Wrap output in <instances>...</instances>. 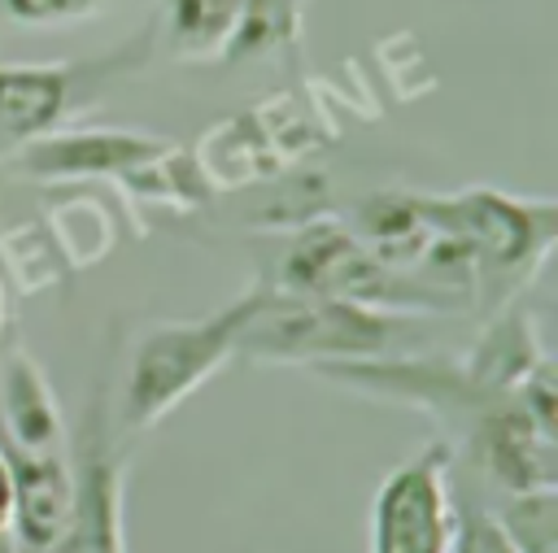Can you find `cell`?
<instances>
[{
    "label": "cell",
    "mask_w": 558,
    "mask_h": 553,
    "mask_svg": "<svg viewBox=\"0 0 558 553\" xmlns=\"http://www.w3.org/2000/svg\"><path fill=\"white\" fill-rule=\"evenodd\" d=\"M453 553H514V549H510V540L501 536V527L493 523L488 509L458 501V544H453Z\"/></svg>",
    "instance_id": "cell-13"
},
{
    "label": "cell",
    "mask_w": 558,
    "mask_h": 553,
    "mask_svg": "<svg viewBox=\"0 0 558 553\" xmlns=\"http://www.w3.org/2000/svg\"><path fill=\"white\" fill-rule=\"evenodd\" d=\"M453 444L427 440L379 479L366 514V553H453Z\"/></svg>",
    "instance_id": "cell-6"
},
{
    "label": "cell",
    "mask_w": 558,
    "mask_h": 553,
    "mask_svg": "<svg viewBox=\"0 0 558 553\" xmlns=\"http://www.w3.org/2000/svg\"><path fill=\"white\" fill-rule=\"evenodd\" d=\"M9 523H13V466L9 453L0 448V536H9Z\"/></svg>",
    "instance_id": "cell-14"
},
{
    "label": "cell",
    "mask_w": 558,
    "mask_h": 553,
    "mask_svg": "<svg viewBox=\"0 0 558 553\" xmlns=\"http://www.w3.org/2000/svg\"><path fill=\"white\" fill-rule=\"evenodd\" d=\"M153 57L148 26L96 61H4L0 65V157L61 131L78 109Z\"/></svg>",
    "instance_id": "cell-5"
},
{
    "label": "cell",
    "mask_w": 558,
    "mask_h": 553,
    "mask_svg": "<svg viewBox=\"0 0 558 553\" xmlns=\"http://www.w3.org/2000/svg\"><path fill=\"white\" fill-rule=\"evenodd\" d=\"M253 305H257V283L205 318H157L131 340L113 401V431L122 444L153 431L227 361H235L240 331Z\"/></svg>",
    "instance_id": "cell-2"
},
{
    "label": "cell",
    "mask_w": 558,
    "mask_h": 553,
    "mask_svg": "<svg viewBox=\"0 0 558 553\" xmlns=\"http://www.w3.org/2000/svg\"><path fill=\"white\" fill-rule=\"evenodd\" d=\"M9 327H13V300H9V287L0 279V348L9 344Z\"/></svg>",
    "instance_id": "cell-15"
},
{
    "label": "cell",
    "mask_w": 558,
    "mask_h": 553,
    "mask_svg": "<svg viewBox=\"0 0 558 553\" xmlns=\"http://www.w3.org/2000/svg\"><path fill=\"white\" fill-rule=\"evenodd\" d=\"M427 322L336 296H288L257 283V305L240 331L235 361L253 366H340L423 353Z\"/></svg>",
    "instance_id": "cell-1"
},
{
    "label": "cell",
    "mask_w": 558,
    "mask_h": 553,
    "mask_svg": "<svg viewBox=\"0 0 558 553\" xmlns=\"http://www.w3.org/2000/svg\"><path fill=\"white\" fill-rule=\"evenodd\" d=\"M0 553H13V544H9V536H0Z\"/></svg>",
    "instance_id": "cell-16"
},
{
    "label": "cell",
    "mask_w": 558,
    "mask_h": 553,
    "mask_svg": "<svg viewBox=\"0 0 558 553\" xmlns=\"http://www.w3.org/2000/svg\"><path fill=\"white\" fill-rule=\"evenodd\" d=\"M436 222L466 248L475 266L480 305H506L549 257L558 239L554 196H510L497 187H466L453 196L427 192Z\"/></svg>",
    "instance_id": "cell-4"
},
{
    "label": "cell",
    "mask_w": 558,
    "mask_h": 553,
    "mask_svg": "<svg viewBox=\"0 0 558 553\" xmlns=\"http://www.w3.org/2000/svg\"><path fill=\"white\" fill-rule=\"evenodd\" d=\"M501 536L514 553H554L558 544V518H554V488L541 492H510L501 509L493 514Z\"/></svg>",
    "instance_id": "cell-11"
},
{
    "label": "cell",
    "mask_w": 558,
    "mask_h": 553,
    "mask_svg": "<svg viewBox=\"0 0 558 553\" xmlns=\"http://www.w3.org/2000/svg\"><path fill=\"white\" fill-rule=\"evenodd\" d=\"M257 283H266L270 292H288V296H336V300H357V305L418 314V318L440 314V305L418 283L379 266L336 209H323L279 231L275 253L262 261Z\"/></svg>",
    "instance_id": "cell-3"
},
{
    "label": "cell",
    "mask_w": 558,
    "mask_h": 553,
    "mask_svg": "<svg viewBox=\"0 0 558 553\" xmlns=\"http://www.w3.org/2000/svg\"><path fill=\"white\" fill-rule=\"evenodd\" d=\"M248 0H157L148 35L153 52H166L183 65L227 61Z\"/></svg>",
    "instance_id": "cell-9"
},
{
    "label": "cell",
    "mask_w": 558,
    "mask_h": 553,
    "mask_svg": "<svg viewBox=\"0 0 558 553\" xmlns=\"http://www.w3.org/2000/svg\"><path fill=\"white\" fill-rule=\"evenodd\" d=\"M9 22L17 26H35V30H48V26H70V22H87L105 9V0H0Z\"/></svg>",
    "instance_id": "cell-12"
},
{
    "label": "cell",
    "mask_w": 558,
    "mask_h": 553,
    "mask_svg": "<svg viewBox=\"0 0 558 553\" xmlns=\"http://www.w3.org/2000/svg\"><path fill=\"white\" fill-rule=\"evenodd\" d=\"M161 139L148 131H52L44 139L22 144L4 157V165L22 179H48V183H74V179H113L126 183Z\"/></svg>",
    "instance_id": "cell-8"
},
{
    "label": "cell",
    "mask_w": 558,
    "mask_h": 553,
    "mask_svg": "<svg viewBox=\"0 0 558 553\" xmlns=\"http://www.w3.org/2000/svg\"><path fill=\"white\" fill-rule=\"evenodd\" d=\"M52 553H126L122 531V440L109 418V392L96 383L74 435V505Z\"/></svg>",
    "instance_id": "cell-7"
},
{
    "label": "cell",
    "mask_w": 558,
    "mask_h": 553,
    "mask_svg": "<svg viewBox=\"0 0 558 553\" xmlns=\"http://www.w3.org/2000/svg\"><path fill=\"white\" fill-rule=\"evenodd\" d=\"M44 235L52 239L61 266L78 270V244H87V266L100 261L109 248H113V218L109 209L92 205V200H65L61 209H48L44 213Z\"/></svg>",
    "instance_id": "cell-10"
}]
</instances>
